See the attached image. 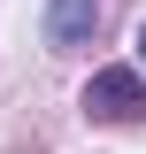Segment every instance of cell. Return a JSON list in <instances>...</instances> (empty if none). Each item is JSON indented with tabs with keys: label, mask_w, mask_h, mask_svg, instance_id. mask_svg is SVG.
Listing matches in <instances>:
<instances>
[{
	"label": "cell",
	"mask_w": 146,
	"mask_h": 154,
	"mask_svg": "<svg viewBox=\"0 0 146 154\" xmlns=\"http://www.w3.org/2000/svg\"><path fill=\"white\" fill-rule=\"evenodd\" d=\"M138 62H146V31H138Z\"/></svg>",
	"instance_id": "cell-3"
},
{
	"label": "cell",
	"mask_w": 146,
	"mask_h": 154,
	"mask_svg": "<svg viewBox=\"0 0 146 154\" xmlns=\"http://www.w3.org/2000/svg\"><path fill=\"white\" fill-rule=\"evenodd\" d=\"M92 23H100V0H54V8H46V38H54V46H85Z\"/></svg>",
	"instance_id": "cell-2"
},
{
	"label": "cell",
	"mask_w": 146,
	"mask_h": 154,
	"mask_svg": "<svg viewBox=\"0 0 146 154\" xmlns=\"http://www.w3.org/2000/svg\"><path fill=\"white\" fill-rule=\"evenodd\" d=\"M85 116H100V123H138L146 116V77L138 69H100L85 85Z\"/></svg>",
	"instance_id": "cell-1"
}]
</instances>
